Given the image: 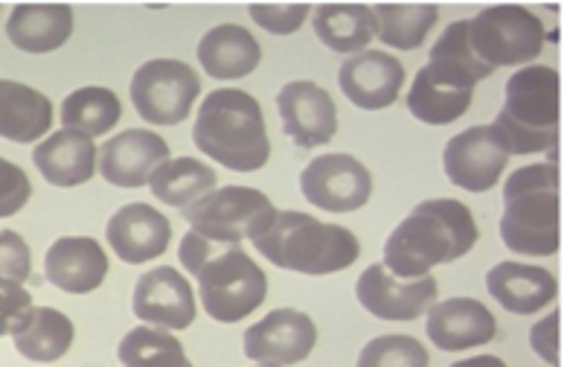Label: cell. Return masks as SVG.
<instances>
[{
	"instance_id": "obj_12",
	"label": "cell",
	"mask_w": 564,
	"mask_h": 367,
	"mask_svg": "<svg viewBox=\"0 0 564 367\" xmlns=\"http://www.w3.org/2000/svg\"><path fill=\"white\" fill-rule=\"evenodd\" d=\"M300 190L308 204L329 213L361 211L372 196V175L352 155H321L300 175Z\"/></svg>"
},
{
	"instance_id": "obj_5",
	"label": "cell",
	"mask_w": 564,
	"mask_h": 367,
	"mask_svg": "<svg viewBox=\"0 0 564 367\" xmlns=\"http://www.w3.org/2000/svg\"><path fill=\"white\" fill-rule=\"evenodd\" d=\"M195 147L234 172H257L271 158L265 115L248 90L218 88L198 108Z\"/></svg>"
},
{
	"instance_id": "obj_26",
	"label": "cell",
	"mask_w": 564,
	"mask_h": 367,
	"mask_svg": "<svg viewBox=\"0 0 564 367\" xmlns=\"http://www.w3.org/2000/svg\"><path fill=\"white\" fill-rule=\"evenodd\" d=\"M53 126V102L24 82L0 79V138L35 143Z\"/></svg>"
},
{
	"instance_id": "obj_40",
	"label": "cell",
	"mask_w": 564,
	"mask_h": 367,
	"mask_svg": "<svg viewBox=\"0 0 564 367\" xmlns=\"http://www.w3.org/2000/svg\"><path fill=\"white\" fill-rule=\"evenodd\" d=\"M259 367H265V365H259Z\"/></svg>"
},
{
	"instance_id": "obj_38",
	"label": "cell",
	"mask_w": 564,
	"mask_h": 367,
	"mask_svg": "<svg viewBox=\"0 0 564 367\" xmlns=\"http://www.w3.org/2000/svg\"><path fill=\"white\" fill-rule=\"evenodd\" d=\"M30 306H33V298L24 289V283L0 278V335L12 333V326Z\"/></svg>"
},
{
	"instance_id": "obj_31",
	"label": "cell",
	"mask_w": 564,
	"mask_h": 367,
	"mask_svg": "<svg viewBox=\"0 0 564 367\" xmlns=\"http://www.w3.org/2000/svg\"><path fill=\"white\" fill-rule=\"evenodd\" d=\"M122 106L108 88H79L62 102V126L85 138H102L120 122Z\"/></svg>"
},
{
	"instance_id": "obj_7",
	"label": "cell",
	"mask_w": 564,
	"mask_h": 367,
	"mask_svg": "<svg viewBox=\"0 0 564 367\" xmlns=\"http://www.w3.org/2000/svg\"><path fill=\"white\" fill-rule=\"evenodd\" d=\"M257 251L276 269L300 271V274H335L349 269L361 257V242L352 230L308 216V213L282 211L274 225L253 239Z\"/></svg>"
},
{
	"instance_id": "obj_16",
	"label": "cell",
	"mask_w": 564,
	"mask_h": 367,
	"mask_svg": "<svg viewBox=\"0 0 564 367\" xmlns=\"http://www.w3.org/2000/svg\"><path fill=\"white\" fill-rule=\"evenodd\" d=\"M170 161V143L145 129L120 131L99 149V172L113 187L138 190L149 184L154 170Z\"/></svg>"
},
{
	"instance_id": "obj_33",
	"label": "cell",
	"mask_w": 564,
	"mask_h": 367,
	"mask_svg": "<svg viewBox=\"0 0 564 367\" xmlns=\"http://www.w3.org/2000/svg\"><path fill=\"white\" fill-rule=\"evenodd\" d=\"M427 350L413 335H379L358 356V367H427Z\"/></svg>"
},
{
	"instance_id": "obj_17",
	"label": "cell",
	"mask_w": 564,
	"mask_h": 367,
	"mask_svg": "<svg viewBox=\"0 0 564 367\" xmlns=\"http://www.w3.org/2000/svg\"><path fill=\"white\" fill-rule=\"evenodd\" d=\"M338 82L352 106L364 111H381L393 106L395 97L402 94L404 65L384 50H364L340 65Z\"/></svg>"
},
{
	"instance_id": "obj_37",
	"label": "cell",
	"mask_w": 564,
	"mask_h": 367,
	"mask_svg": "<svg viewBox=\"0 0 564 367\" xmlns=\"http://www.w3.org/2000/svg\"><path fill=\"white\" fill-rule=\"evenodd\" d=\"M530 344L547 365L558 367V359H562V312H553V315L532 326Z\"/></svg>"
},
{
	"instance_id": "obj_25",
	"label": "cell",
	"mask_w": 564,
	"mask_h": 367,
	"mask_svg": "<svg viewBox=\"0 0 564 367\" xmlns=\"http://www.w3.org/2000/svg\"><path fill=\"white\" fill-rule=\"evenodd\" d=\"M198 62L213 79H245L262 62V47L245 26L218 24L198 44Z\"/></svg>"
},
{
	"instance_id": "obj_1",
	"label": "cell",
	"mask_w": 564,
	"mask_h": 367,
	"mask_svg": "<svg viewBox=\"0 0 564 367\" xmlns=\"http://www.w3.org/2000/svg\"><path fill=\"white\" fill-rule=\"evenodd\" d=\"M477 242V222L463 202L427 198L395 225L384 245V269L402 280L425 278L443 262L466 257Z\"/></svg>"
},
{
	"instance_id": "obj_29",
	"label": "cell",
	"mask_w": 564,
	"mask_h": 367,
	"mask_svg": "<svg viewBox=\"0 0 564 367\" xmlns=\"http://www.w3.org/2000/svg\"><path fill=\"white\" fill-rule=\"evenodd\" d=\"M216 170L198 158H170L149 179L154 198H161L163 204L177 207V211H186L189 204L202 202L207 193L216 190Z\"/></svg>"
},
{
	"instance_id": "obj_14",
	"label": "cell",
	"mask_w": 564,
	"mask_h": 367,
	"mask_svg": "<svg viewBox=\"0 0 564 367\" xmlns=\"http://www.w3.org/2000/svg\"><path fill=\"white\" fill-rule=\"evenodd\" d=\"M315 321L297 310H274L245 333V356L265 367H289L315 350Z\"/></svg>"
},
{
	"instance_id": "obj_13",
	"label": "cell",
	"mask_w": 564,
	"mask_h": 367,
	"mask_svg": "<svg viewBox=\"0 0 564 367\" xmlns=\"http://www.w3.org/2000/svg\"><path fill=\"white\" fill-rule=\"evenodd\" d=\"M358 301L370 315L381 321H416L436 303L440 285L431 274L416 280H402L384 269V262H372L358 278Z\"/></svg>"
},
{
	"instance_id": "obj_32",
	"label": "cell",
	"mask_w": 564,
	"mask_h": 367,
	"mask_svg": "<svg viewBox=\"0 0 564 367\" xmlns=\"http://www.w3.org/2000/svg\"><path fill=\"white\" fill-rule=\"evenodd\" d=\"M120 361L126 367H193L175 335L158 326H138L120 342Z\"/></svg>"
},
{
	"instance_id": "obj_34",
	"label": "cell",
	"mask_w": 564,
	"mask_h": 367,
	"mask_svg": "<svg viewBox=\"0 0 564 367\" xmlns=\"http://www.w3.org/2000/svg\"><path fill=\"white\" fill-rule=\"evenodd\" d=\"M33 196V184L18 163L0 158V219L24 211V204Z\"/></svg>"
},
{
	"instance_id": "obj_8",
	"label": "cell",
	"mask_w": 564,
	"mask_h": 367,
	"mask_svg": "<svg viewBox=\"0 0 564 367\" xmlns=\"http://www.w3.org/2000/svg\"><path fill=\"white\" fill-rule=\"evenodd\" d=\"M181 213L195 234H202L213 242L239 245L245 239L262 237L274 225L280 211L265 193L253 187H221Z\"/></svg>"
},
{
	"instance_id": "obj_28",
	"label": "cell",
	"mask_w": 564,
	"mask_h": 367,
	"mask_svg": "<svg viewBox=\"0 0 564 367\" xmlns=\"http://www.w3.org/2000/svg\"><path fill=\"white\" fill-rule=\"evenodd\" d=\"M315 12L317 39L335 53H364L376 39V15L364 3H323Z\"/></svg>"
},
{
	"instance_id": "obj_36",
	"label": "cell",
	"mask_w": 564,
	"mask_h": 367,
	"mask_svg": "<svg viewBox=\"0 0 564 367\" xmlns=\"http://www.w3.org/2000/svg\"><path fill=\"white\" fill-rule=\"evenodd\" d=\"M30 269H33V257L24 237H18L15 230H0V278L26 283Z\"/></svg>"
},
{
	"instance_id": "obj_39",
	"label": "cell",
	"mask_w": 564,
	"mask_h": 367,
	"mask_svg": "<svg viewBox=\"0 0 564 367\" xmlns=\"http://www.w3.org/2000/svg\"><path fill=\"white\" fill-rule=\"evenodd\" d=\"M452 367H507V361L498 359V356H475V359L454 361Z\"/></svg>"
},
{
	"instance_id": "obj_4",
	"label": "cell",
	"mask_w": 564,
	"mask_h": 367,
	"mask_svg": "<svg viewBox=\"0 0 564 367\" xmlns=\"http://www.w3.org/2000/svg\"><path fill=\"white\" fill-rule=\"evenodd\" d=\"M500 237L509 251L553 257L562 248V170L530 163L507 179Z\"/></svg>"
},
{
	"instance_id": "obj_10",
	"label": "cell",
	"mask_w": 564,
	"mask_h": 367,
	"mask_svg": "<svg viewBox=\"0 0 564 367\" xmlns=\"http://www.w3.org/2000/svg\"><path fill=\"white\" fill-rule=\"evenodd\" d=\"M202 94V79L177 58H152L131 79V102L152 126H177L193 111Z\"/></svg>"
},
{
	"instance_id": "obj_6",
	"label": "cell",
	"mask_w": 564,
	"mask_h": 367,
	"mask_svg": "<svg viewBox=\"0 0 564 367\" xmlns=\"http://www.w3.org/2000/svg\"><path fill=\"white\" fill-rule=\"evenodd\" d=\"M509 155L550 152L562 140V76L547 65H527L509 76L507 102L492 122Z\"/></svg>"
},
{
	"instance_id": "obj_23",
	"label": "cell",
	"mask_w": 564,
	"mask_h": 367,
	"mask_svg": "<svg viewBox=\"0 0 564 367\" xmlns=\"http://www.w3.org/2000/svg\"><path fill=\"white\" fill-rule=\"evenodd\" d=\"M33 161L44 181H50L53 187H79L94 179L99 149L79 131L62 129L47 140H41L33 152Z\"/></svg>"
},
{
	"instance_id": "obj_3",
	"label": "cell",
	"mask_w": 564,
	"mask_h": 367,
	"mask_svg": "<svg viewBox=\"0 0 564 367\" xmlns=\"http://www.w3.org/2000/svg\"><path fill=\"white\" fill-rule=\"evenodd\" d=\"M492 74V67L484 65L468 44V21H454L431 47L427 65L413 79L408 108L420 122L448 126L471 108L477 82Z\"/></svg>"
},
{
	"instance_id": "obj_24",
	"label": "cell",
	"mask_w": 564,
	"mask_h": 367,
	"mask_svg": "<svg viewBox=\"0 0 564 367\" xmlns=\"http://www.w3.org/2000/svg\"><path fill=\"white\" fill-rule=\"evenodd\" d=\"M7 35L24 53H53L73 35V9L65 3H21L9 12Z\"/></svg>"
},
{
	"instance_id": "obj_15",
	"label": "cell",
	"mask_w": 564,
	"mask_h": 367,
	"mask_svg": "<svg viewBox=\"0 0 564 367\" xmlns=\"http://www.w3.org/2000/svg\"><path fill=\"white\" fill-rule=\"evenodd\" d=\"M276 108L282 117V131L300 149L323 147L338 131L335 99L315 82H289L276 97Z\"/></svg>"
},
{
	"instance_id": "obj_35",
	"label": "cell",
	"mask_w": 564,
	"mask_h": 367,
	"mask_svg": "<svg viewBox=\"0 0 564 367\" xmlns=\"http://www.w3.org/2000/svg\"><path fill=\"white\" fill-rule=\"evenodd\" d=\"M312 7L308 3H282V7H250V18L257 21L262 30L274 35L297 33L303 21L308 18Z\"/></svg>"
},
{
	"instance_id": "obj_9",
	"label": "cell",
	"mask_w": 564,
	"mask_h": 367,
	"mask_svg": "<svg viewBox=\"0 0 564 367\" xmlns=\"http://www.w3.org/2000/svg\"><path fill=\"white\" fill-rule=\"evenodd\" d=\"M544 24L524 7H489L468 21V44L492 71L527 65L544 50Z\"/></svg>"
},
{
	"instance_id": "obj_19",
	"label": "cell",
	"mask_w": 564,
	"mask_h": 367,
	"mask_svg": "<svg viewBox=\"0 0 564 367\" xmlns=\"http://www.w3.org/2000/svg\"><path fill=\"white\" fill-rule=\"evenodd\" d=\"M108 245L129 266L158 260L172 242V225L152 204H126L108 222Z\"/></svg>"
},
{
	"instance_id": "obj_21",
	"label": "cell",
	"mask_w": 564,
	"mask_h": 367,
	"mask_svg": "<svg viewBox=\"0 0 564 367\" xmlns=\"http://www.w3.org/2000/svg\"><path fill=\"white\" fill-rule=\"evenodd\" d=\"M44 274L67 294H88L102 285L108 274V257L102 245L90 237H62L47 248Z\"/></svg>"
},
{
	"instance_id": "obj_18",
	"label": "cell",
	"mask_w": 564,
	"mask_h": 367,
	"mask_svg": "<svg viewBox=\"0 0 564 367\" xmlns=\"http://www.w3.org/2000/svg\"><path fill=\"white\" fill-rule=\"evenodd\" d=\"M134 315L158 330H186L195 321V294L181 271L161 266L134 285Z\"/></svg>"
},
{
	"instance_id": "obj_27",
	"label": "cell",
	"mask_w": 564,
	"mask_h": 367,
	"mask_svg": "<svg viewBox=\"0 0 564 367\" xmlns=\"http://www.w3.org/2000/svg\"><path fill=\"white\" fill-rule=\"evenodd\" d=\"M9 335H12L15 350L24 359L50 365L70 350L76 330H73V321L65 312L53 310V306H30Z\"/></svg>"
},
{
	"instance_id": "obj_2",
	"label": "cell",
	"mask_w": 564,
	"mask_h": 367,
	"mask_svg": "<svg viewBox=\"0 0 564 367\" xmlns=\"http://www.w3.org/2000/svg\"><path fill=\"white\" fill-rule=\"evenodd\" d=\"M184 269L198 280L207 315L218 324H236L262 306L268 294L265 271L239 245H221L202 234H184L177 251Z\"/></svg>"
},
{
	"instance_id": "obj_30",
	"label": "cell",
	"mask_w": 564,
	"mask_h": 367,
	"mask_svg": "<svg viewBox=\"0 0 564 367\" xmlns=\"http://www.w3.org/2000/svg\"><path fill=\"white\" fill-rule=\"evenodd\" d=\"M376 15V35L388 47L416 50L434 30L440 9L431 3H379L372 7Z\"/></svg>"
},
{
	"instance_id": "obj_11",
	"label": "cell",
	"mask_w": 564,
	"mask_h": 367,
	"mask_svg": "<svg viewBox=\"0 0 564 367\" xmlns=\"http://www.w3.org/2000/svg\"><path fill=\"white\" fill-rule=\"evenodd\" d=\"M509 163V149L495 126H471L448 140L443 155L445 175L454 187L486 193L498 184Z\"/></svg>"
},
{
	"instance_id": "obj_20",
	"label": "cell",
	"mask_w": 564,
	"mask_h": 367,
	"mask_svg": "<svg viewBox=\"0 0 564 367\" xmlns=\"http://www.w3.org/2000/svg\"><path fill=\"white\" fill-rule=\"evenodd\" d=\"M495 333V315L475 298H448L427 310V338L445 353L484 347Z\"/></svg>"
},
{
	"instance_id": "obj_22",
	"label": "cell",
	"mask_w": 564,
	"mask_h": 367,
	"mask_svg": "<svg viewBox=\"0 0 564 367\" xmlns=\"http://www.w3.org/2000/svg\"><path fill=\"white\" fill-rule=\"evenodd\" d=\"M486 289L512 315H535L553 303L558 285L547 269L527 262H498L486 274Z\"/></svg>"
}]
</instances>
